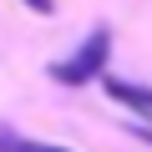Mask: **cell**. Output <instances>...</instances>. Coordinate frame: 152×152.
Here are the masks:
<instances>
[{
	"mask_svg": "<svg viewBox=\"0 0 152 152\" xmlns=\"http://www.w3.org/2000/svg\"><path fill=\"white\" fill-rule=\"evenodd\" d=\"M107 56H112V31L96 26L81 46H76V56H66V61L51 66V81H61V86H86V81H96V76H102Z\"/></svg>",
	"mask_w": 152,
	"mask_h": 152,
	"instance_id": "6da1fadb",
	"label": "cell"
},
{
	"mask_svg": "<svg viewBox=\"0 0 152 152\" xmlns=\"http://www.w3.org/2000/svg\"><path fill=\"white\" fill-rule=\"evenodd\" d=\"M107 96L122 102V107H132V112H142V117H152V86H137V81H117V76H107Z\"/></svg>",
	"mask_w": 152,
	"mask_h": 152,
	"instance_id": "7a4b0ae2",
	"label": "cell"
},
{
	"mask_svg": "<svg viewBox=\"0 0 152 152\" xmlns=\"http://www.w3.org/2000/svg\"><path fill=\"white\" fill-rule=\"evenodd\" d=\"M0 152H71V147L36 142V137H15V132H0Z\"/></svg>",
	"mask_w": 152,
	"mask_h": 152,
	"instance_id": "3957f363",
	"label": "cell"
},
{
	"mask_svg": "<svg viewBox=\"0 0 152 152\" xmlns=\"http://www.w3.org/2000/svg\"><path fill=\"white\" fill-rule=\"evenodd\" d=\"M26 10H36V15H56V0H20Z\"/></svg>",
	"mask_w": 152,
	"mask_h": 152,
	"instance_id": "277c9868",
	"label": "cell"
},
{
	"mask_svg": "<svg viewBox=\"0 0 152 152\" xmlns=\"http://www.w3.org/2000/svg\"><path fill=\"white\" fill-rule=\"evenodd\" d=\"M132 132H137V137H142V142H152V127H142V122H137V127H132Z\"/></svg>",
	"mask_w": 152,
	"mask_h": 152,
	"instance_id": "5b68a950",
	"label": "cell"
}]
</instances>
